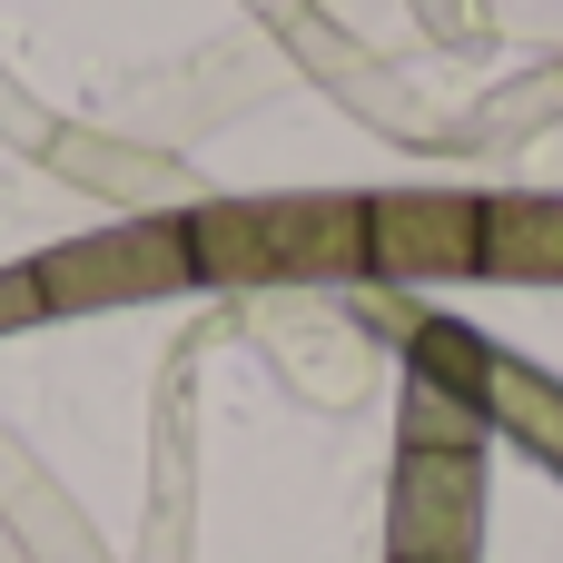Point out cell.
Returning a JSON list of instances; mask_svg holds the SVG:
<instances>
[{"label":"cell","mask_w":563,"mask_h":563,"mask_svg":"<svg viewBox=\"0 0 563 563\" xmlns=\"http://www.w3.org/2000/svg\"><path fill=\"white\" fill-rule=\"evenodd\" d=\"M247 307H257V336L277 346V366H287L307 396L346 406V396L366 386V336H356L346 297H277V287H257Z\"/></svg>","instance_id":"obj_1"}]
</instances>
